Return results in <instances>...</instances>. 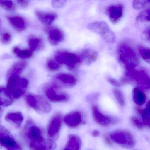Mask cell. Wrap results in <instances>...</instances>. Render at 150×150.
Here are the masks:
<instances>
[{"instance_id": "1", "label": "cell", "mask_w": 150, "mask_h": 150, "mask_svg": "<svg viewBox=\"0 0 150 150\" xmlns=\"http://www.w3.org/2000/svg\"><path fill=\"white\" fill-rule=\"evenodd\" d=\"M117 54L119 62L127 71L134 69L139 64V58L137 54L127 44L122 43L118 46Z\"/></svg>"}, {"instance_id": "2", "label": "cell", "mask_w": 150, "mask_h": 150, "mask_svg": "<svg viewBox=\"0 0 150 150\" xmlns=\"http://www.w3.org/2000/svg\"><path fill=\"white\" fill-rule=\"evenodd\" d=\"M28 81L25 78L20 76H13L8 78L6 89L13 100L22 96L28 88Z\"/></svg>"}, {"instance_id": "3", "label": "cell", "mask_w": 150, "mask_h": 150, "mask_svg": "<svg viewBox=\"0 0 150 150\" xmlns=\"http://www.w3.org/2000/svg\"><path fill=\"white\" fill-rule=\"evenodd\" d=\"M54 59L59 64H64L70 70H74L82 63L80 55L65 50H59L55 54Z\"/></svg>"}, {"instance_id": "4", "label": "cell", "mask_w": 150, "mask_h": 150, "mask_svg": "<svg viewBox=\"0 0 150 150\" xmlns=\"http://www.w3.org/2000/svg\"><path fill=\"white\" fill-rule=\"evenodd\" d=\"M88 29L98 34L106 42L113 43L115 41V35L108 25L103 21L92 23L88 25Z\"/></svg>"}, {"instance_id": "5", "label": "cell", "mask_w": 150, "mask_h": 150, "mask_svg": "<svg viewBox=\"0 0 150 150\" xmlns=\"http://www.w3.org/2000/svg\"><path fill=\"white\" fill-rule=\"evenodd\" d=\"M110 139L123 148H132L136 144V139L132 134L124 130H117L110 133Z\"/></svg>"}, {"instance_id": "6", "label": "cell", "mask_w": 150, "mask_h": 150, "mask_svg": "<svg viewBox=\"0 0 150 150\" xmlns=\"http://www.w3.org/2000/svg\"><path fill=\"white\" fill-rule=\"evenodd\" d=\"M28 105L37 111L48 114L51 111V105L50 103L41 96L29 95L26 97Z\"/></svg>"}, {"instance_id": "7", "label": "cell", "mask_w": 150, "mask_h": 150, "mask_svg": "<svg viewBox=\"0 0 150 150\" xmlns=\"http://www.w3.org/2000/svg\"><path fill=\"white\" fill-rule=\"evenodd\" d=\"M126 77L130 80L134 81L139 86L144 89L149 90L150 88V80L148 74L144 70H132L128 71Z\"/></svg>"}, {"instance_id": "8", "label": "cell", "mask_w": 150, "mask_h": 150, "mask_svg": "<svg viewBox=\"0 0 150 150\" xmlns=\"http://www.w3.org/2000/svg\"><path fill=\"white\" fill-rule=\"evenodd\" d=\"M92 110L94 120L97 124L101 126H108L114 125L118 123L120 121L117 117L103 114L96 105L93 106Z\"/></svg>"}, {"instance_id": "9", "label": "cell", "mask_w": 150, "mask_h": 150, "mask_svg": "<svg viewBox=\"0 0 150 150\" xmlns=\"http://www.w3.org/2000/svg\"><path fill=\"white\" fill-rule=\"evenodd\" d=\"M0 145L8 149L21 150V147L10 132L0 125Z\"/></svg>"}, {"instance_id": "10", "label": "cell", "mask_w": 150, "mask_h": 150, "mask_svg": "<svg viewBox=\"0 0 150 150\" xmlns=\"http://www.w3.org/2000/svg\"><path fill=\"white\" fill-rule=\"evenodd\" d=\"M62 125V117L60 114H56L52 117L47 129L49 139L54 141L58 138Z\"/></svg>"}, {"instance_id": "11", "label": "cell", "mask_w": 150, "mask_h": 150, "mask_svg": "<svg viewBox=\"0 0 150 150\" xmlns=\"http://www.w3.org/2000/svg\"><path fill=\"white\" fill-rule=\"evenodd\" d=\"M59 88L53 84L46 87L45 94L50 101L53 102H65L69 100L68 95L59 91Z\"/></svg>"}, {"instance_id": "12", "label": "cell", "mask_w": 150, "mask_h": 150, "mask_svg": "<svg viewBox=\"0 0 150 150\" xmlns=\"http://www.w3.org/2000/svg\"><path fill=\"white\" fill-rule=\"evenodd\" d=\"M54 83L58 87L71 88L77 84V79L73 75L69 74L60 73L54 77Z\"/></svg>"}, {"instance_id": "13", "label": "cell", "mask_w": 150, "mask_h": 150, "mask_svg": "<svg viewBox=\"0 0 150 150\" xmlns=\"http://www.w3.org/2000/svg\"><path fill=\"white\" fill-rule=\"evenodd\" d=\"M28 142L31 150H55L57 147L54 141L46 139L44 136Z\"/></svg>"}, {"instance_id": "14", "label": "cell", "mask_w": 150, "mask_h": 150, "mask_svg": "<svg viewBox=\"0 0 150 150\" xmlns=\"http://www.w3.org/2000/svg\"><path fill=\"white\" fill-rule=\"evenodd\" d=\"M124 7L122 4H113L109 6L106 8V13L112 23H117L123 15Z\"/></svg>"}, {"instance_id": "15", "label": "cell", "mask_w": 150, "mask_h": 150, "mask_svg": "<svg viewBox=\"0 0 150 150\" xmlns=\"http://www.w3.org/2000/svg\"><path fill=\"white\" fill-rule=\"evenodd\" d=\"M46 32L48 35V40L52 45H58L64 39V32L57 27H49L46 30Z\"/></svg>"}, {"instance_id": "16", "label": "cell", "mask_w": 150, "mask_h": 150, "mask_svg": "<svg viewBox=\"0 0 150 150\" xmlns=\"http://www.w3.org/2000/svg\"><path fill=\"white\" fill-rule=\"evenodd\" d=\"M64 121L70 128H77L83 123V116L79 111H75L69 113L65 116Z\"/></svg>"}, {"instance_id": "17", "label": "cell", "mask_w": 150, "mask_h": 150, "mask_svg": "<svg viewBox=\"0 0 150 150\" xmlns=\"http://www.w3.org/2000/svg\"><path fill=\"white\" fill-rule=\"evenodd\" d=\"M10 25L18 32L24 31L28 27V22L25 18L19 16H9L7 17Z\"/></svg>"}, {"instance_id": "18", "label": "cell", "mask_w": 150, "mask_h": 150, "mask_svg": "<svg viewBox=\"0 0 150 150\" xmlns=\"http://www.w3.org/2000/svg\"><path fill=\"white\" fill-rule=\"evenodd\" d=\"M35 14L39 21L46 25H51L57 17V14L53 12L36 10Z\"/></svg>"}, {"instance_id": "19", "label": "cell", "mask_w": 150, "mask_h": 150, "mask_svg": "<svg viewBox=\"0 0 150 150\" xmlns=\"http://www.w3.org/2000/svg\"><path fill=\"white\" fill-rule=\"evenodd\" d=\"M81 62L87 65H90L98 59V53L91 49L83 50L80 54Z\"/></svg>"}, {"instance_id": "20", "label": "cell", "mask_w": 150, "mask_h": 150, "mask_svg": "<svg viewBox=\"0 0 150 150\" xmlns=\"http://www.w3.org/2000/svg\"><path fill=\"white\" fill-rule=\"evenodd\" d=\"M27 65V63L24 61H20L15 63L8 71L7 74L8 78L13 76H20L25 70Z\"/></svg>"}, {"instance_id": "21", "label": "cell", "mask_w": 150, "mask_h": 150, "mask_svg": "<svg viewBox=\"0 0 150 150\" xmlns=\"http://www.w3.org/2000/svg\"><path fill=\"white\" fill-rule=\"evenodd\" d=\"M81 141L79 136L74 134L69 135L64 150H80Z\"/></svg>"}, {"instance_id": "22", "label": "cell", "mask_w": 150, "mask_h": 150, "mask_svg": "<svg viewBox=\"0 0 150 150\" xmlns=\"http://www.w3.org/2000/svg\"><path fill=\"white\" fill-rule=\"evenodd\" d=\"M132 99L138 106H142L145 103L146 96L140 88H135L132 91Z\"/></svg>"}, {"instance_id": "23", "label": "cell", "mask_w": 150, "mask_h": 150, "mask_svg": "<svg viewBox=\"0 0 150 150\" xmlns=\"http://www.w3.org/2000/svg\"><path fill=\"white\" fill-rule=\"evenodd\" d=\"M5 119L7 121L13 123L18 126H20L23 122L24 117L21 112H10L6 114Z\"/></svg>"}, {"instance_id": "24", "label": "cell", "mask_w": 150, "mask_h": 150, "mask_svg": "<svg viewBox=\"0 0 150 150\" xmlns=\"http://www.w3.org/2000/svg\"><path fill=\"white\" fill-rule=\"evenodd\" d=\"M13 102V99L10 96L6 88L0 86V105L8 107L11 105Z\"/></svg>"}, {"instance_id": "25", "label": "cell", "mask_w": 150, "mask_h": 150, "mask_svg": "<svg viewBox=\"0 0 150 150\" xmlns=\"http://www.w3.org/2000/svg\"><path fill=\"white\" fill-rule=\"evenodd\" d=\"M28 44L30 50L31 51H35L42 49L43 46V42L42 38L38 37L32 36L28 40Z\"/></svg>"}, {"instance_id": "26", "label": "cell", "mask_w": 150, "mask_h": 150, "mask_svg": "<svg viewBox=\"0 0 150 150\" xmlns=\"http://www.w3.org/2000/svg\"><path fill=\"white\" fill-rule=\"evenodd\" d=\"M13 52L17 57L23 59L30 58L33 56V52L31 51L30 50L28 49L23 50L18 47H14Z\"/></svg>"}, {"instance_id": "27", "label": "cell", "mask_w": 150, "mask_h": 150, "mask_svg": "<svg viewBox=\"0 0 150 150\" xmlns=\"http://www.w3.org/2000/svg\"><path fill=\"white\" fill-rule=\"evenodd\" d=\"M137 111L141 114L142 119V122L144 125L148 126H150V102L149 101L146 104V108L144 109H138Z\"/></svg>"}, {"instance_id": "28", "label": "cell", "mask_w": 150, "mask_h": 150, "mask_svg": "<svg viewBox=\"0 0 150 150\" xmlns=\"http://www.w3.org/2000/svg\"><path fill=\"white\" fill-rule=\"evenodd\" d=\"M136 21L139 23L150 21V9L148 8L141 11L137 16Z\"/></svg>"}, {"instance_id": "29", "label": "cell", "mask_w": 150, "mask_h": 150, "mask_svg": "<svg viewBox=\"0 0 150 150\" xmlns=\"http://www.w3.org/2000/svg\"><path fill=\"white\" fill-rule=\"evenodd\" d=\"M47 68L51 71H56L61 68L62 65L58 62L55 59H50L46 63Z\"/></svg>"}, {"instance_id": "30", "label": "cell", "mask_w": 150, "mask_h": 150, "mask_svg": "<svg viewBox=\"0 0 150 150\" xmlns=\"http://www.w3.org/2000/svg\"><path fill=\"white\" fill-rule=\"evenodd\" d=\"M139 52L141 57L146 63L149 64L150 61V51L149 48L139 46L138 47Z\"/></svg>"}, {"instance_id": "31", "label": "cell", "mask_w": 150, "mask_h": 150, "mask_svg": "<svg viewBox=\"0 0 150 150\" xmlns=\"http://www.w3.org/2000/svg\"><path fill=\"white\" fill-rule=\"evenodd\" d=\"M113 92L116 100L120 104V106L122 107H124L125 104V100L122 92L121 90L117 88H114Z\"/></svg>"}, {"instance_id": "32", "label": "cell", "mask_w": 150, "mask_h": 150, "mask_svg": "<svg viewBox=\"0 0 150 150\" xmlns=\"http://www.w3.org/2000/svg\"><path fill=\"white\" fill-rule=\"evenodd\" d=\"M0 7L8 11H14L16 8L15 4L10 1H0Z\"/></svg>"}, {"instance_id": "33", "label": "cell", "mask_w": 150, "mask_h": 150, "mask_svg": "<svg viewBox=\"0 0 150 150\" xmlns=\"http://www.w3.org/2000/svg\"><path fill=\"white\" fill-rule=\"evenodd\" d=\"M150 1H143V0H136L133 1L132 6L136 10H140L150 6Z\"/></svg>"}, {"instance_id": "34", "label": "cell", "mask_w": 150, "mask_h": 150, "mask_svg": "<svg viewBox=\"0 0 150 150\" xmlns=\"http://www.w3.org/2000/svg\"><path fill=\"white\" fill-rule=\"evenodd\" d=\"M130 121L132 124L136 128H137L138 129L141 130L144 129V125L143 123L137 117H132L130 118Z\"/></svg>"}, {"instance_id": "35", "label": "cell", "mask_w": 150, "mask_h": 150, "mask_svg": "<svg viewBox=\"0 0 150 150\" xmlns=\"http://www.w3.org/2000/svg\"><path fill=\"white\" fill-rule=\"evenodd\" d=\"M12 35L8 32H6L2 34L1 38V42L4 44L7 45L12 42Z\"/></svg>"}, {"instance_id": "36", "label": "cell", "mask_w": 150, "mask_h": 150, "mask_svg": "<svg viewBox=\"0 0 150 150\" xmlns=\"http://www.w3.org/2000/svg\"><path fill=\"white\" fill-rule=\"evenodd\" d=\"M107 80H108V81L110 84L113 85L114 86L116 87H119L122 86L124 84L123 83L118 81V80L116 79L110 78V77H108L107 78Z\"/></svg>"}, {"instance_id": "37", "label": "cell", "mask_w": 150, "mask_h": 150, "mask_svg": "<svg viewBox=\"0 0 150 150\" xmlns=\"http://www.w3.org/2000/svg\"><path fill=\"white\" fill-rule=\"evenodd\" d=\"M66 1H52V6L55 8H62L66 4Z\"/></svg>"}, {"instance_id": "38", "label": "cell", "mask_w": 150, "mask_h": 150, "mask_svg": "<svg viewBox=\"0 0 150 150\" xmlns=\"http://www.w3.org/2000/svg\"><path fill=\"white\" fill-rule=\"evenodd\" d=\"M142 39L145 41H150V27H147L144 30L142 34Z\"/></svg>"}, {"instance_id": "39", "label": "cell", "mask_w": 150, "mask_h": 150, "mask_svg": "<svg viewBox=\"0 0 150 150\" xmlns=\"http://www.w3.org/2000/svg\"><path fill=\"white\" fill-rule=\"evenodd\" d=\"M17 2L23 7L26 8L29 5V2L27 1H18Z\"/></svg>"}, {"instance_id": "40", "label": "cell", "mask_w": 150, "mask_h": 150, "mask_svg": "<svg viewBox=\"0 0 150 150\" xmlns=\"http://www.w3.org/2000/svg\"><path fill=\"white\" fill-rule=\"evenodd\" d=\"M104 139H105V141L108 144L110 145H112V143L110 141V137L108 136V135H105L104 136Z\"/></svg>"}, {"instance_id": "41", "label": "cell", "mask_w": 150, "mask_h": 150, "mask_svg": "<svg viewBox=\"0 0 150 150\" xmlns=\"http://www.w3.org/2000/svg\"><path fill=\"white\" fill-rule=\"evenodd\" d=\"M100 132L99 131L96 130L93 131L92 132V136L94 137H98L100 135Z\"/></svg>"}, {"instance_id": "42", "label": "cell", "mask_w": 150, "mask_h": 150, "mask_svg": "<svg viewBox=\"0 0 150 150\" xmlns=\"http://www.w3.org/2000/svg\"><path fill=\"white\" fill-rule=\"evenodd\" d=\"M2 110H1V108H0V116H1V115H2Z\"/></svg>"}, {"instance_id": "43", "label": "cell", "mask_w": 150, "mask_h": 150, "mask_svg": "<svg viewBox=\"0 0 150 150\" xmlns=\"http://www.w3.org/2000/svg\"><path fill=\"white\" fill-rule=\"evenodd\" d=\"M1 20H0V28H1Z\"/></svg>"}, {"instance_id": "44", "label": "cell", "mask_w": 150, "mask_h": 150, "mask_svg": "<svg viewBox=\"0 0 150 150\" xmlns=\"http://www.w3.org/2000/svg\"><path fill=\"white\" fill-rule=\"evenodd\" d=\"M8 150H12V149H8Z\"/></svg>"}]
</instances>
